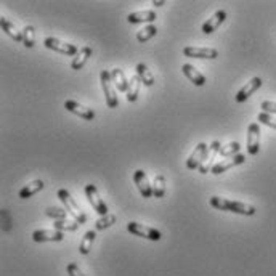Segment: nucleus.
I'll return each mask as SVG.
<instances>
[{
  "instance_id": "1a4fd4ad",
  "label": "nucleus",
  "mask_w": 276,
  "mask_h": 276,
  "mask_svg": "<svg viewBox=\"0 0 276 276\" xmlns=\"http://www.w3.org/2000/svg\"><path fill=\"white\" fill-rule=\"evenodd\" d=\"M220 148H222V145H220V141H219V140H214V141L210 143L209 148H207V153H206V158H204L201 167L198 169L201 174L212 172V167L215 165V164H214V159L217 158V154L220 153Z\"/></svg>"
},
{
  "instance_id": "6ab92c4d",
  "label": "nucleus",
  "mask_w": 276,
  "mask_h": 276,
  "mask_svg": "<svg viewBox=\"0 0 276 276\" xmlns=\"http://www.w3.org/2000/svg\"><path fill=\"white\" fill-rule=\"evenodd\" d=\"M92 53H93V52H92L90 47H82V49L79 50V53L73 58V61H71V68H73L74 71L82 69L83 66L87 65V61L90 59Z\"/></svg>"
},
{
  "instance_id": "a211bd4d",
  "label": "nucleus",
  "mask_w": 276,
  "mask_h": 276,
  "mask_svg": "<svg viewBox=\"0 0 276 276\" xmlns=\"http://www.w3.org/2000/svg\"><path fill=\"white\" fill-rule=\"evenodd\" d=\"M182 73L188 77V80H189L191 83H195L196 87H202L204 83H206V76L201 74L195 66L183 65V66H182Z\"/></svg>"
},
{
  "instance_id": "0eeeda50",
  "label": "nucleus",
  "mask_w": 276,
  "mask_h": 276,
  "mask_svg": "<svg viewBox=\"0 0 276 276\" xmlns=\"http://www.w3.org/2000/svg\"><path fill=\"white\" fill-rule=\"evenodd\" d=\"M86 196H87L89 202L92 204V207L97 210V214H100L101 217H103V215H108V206H106L104 199L100 196L97 186L92 185V183L86 185Z\"/></svg>"
},
{
  "instance_id": "c9c22d12",
  "label": "nucleus",
  "mask_w": 276,
  "mask_h": 276,
  "mask_svg": "<svg viewBox=\"0 0 276 276\" xmlns=\"http://www.w3.org/2000/svg\"><path fill=\"white\" fill-rule=\"evenodd\" d=\"M164 4H165L164 0H159V2H156V0H154V2H153V5H154V7H162Z\"/></svg>"
},
{
  "instance_id": "473e14b6",
  "label": "nucleus",
  "mask_w": 276,
  "mask_h": 276,
  "mask_svg": "<svg viewBox=\"0 0 276 276\" xmlns=\"http://www.w3.org/2000/svg\"><path fill=\"white\" fill-rule=\"evenodd\" d=\"M257 121L276 130V117L271 116V114H268V113H260V114L257 116Z\"/></svg>"
},
{
  "instance_id": "dca6fc26",
  "label": "nucleus",
  "mask_w": 276,
  "mask_h": 276,
  "mask_svg": "<svg viewBox=\"0 0 276 276\" xmlns=\"http://www.w3.org/2000/svg\"><path fill=\"white\" fill-rule=\"evenodd\" d=\"M225 19H226V11H225V10L215 11V13L202 25V32H204V34H212V32H215V31L220 28V25H222Z\"/></svg>"
},
{
  "instance_id": "7c9ffc66",
  "label": "nucleus",
  "mask_w": 276,
  "mask_h": 276,
  "mask_svg": "<svg viewBox=\"0 0 276 276\" xmlns=\"http://www.w3.org/2000/svg\"><path fill=\"white\" fill-rule=\"evenodd\" d=\"M116 223V215L114 214H108V215H103L100 217L97 222H95V228L97 230H106V228H110Z\"/></svg>"
},
{
  "instance_id": "c756f323",
  "label": "nucleus",
  "mask_w": 276,
  "mask_h": 276,
  "mask_svg": "<svg viewBox=\"0 0 276 276\" xmlns=\"http://www.w3.org/2000/svg\"><path fill=\"white\" fill-rule=\"evenodd\" d=\"M23 32V45L28 47V49H32L34 44H35V31L32 26H25V29L21 31Z\"/></svg>"
},
{
  "instance_id": "f03ea898",
  "label": "nucleus",
  "mask_w": 276,
  "mask_h": 276,
  "mask_svg": "<svg viewBox=\"0 0 276 276\" xmlns=\"http://www.w3.org/2000/svg\"><path fill=\"white\" fill-rule=\"evenodd\" d=\"M58 198L61 199V202L65 204V207H66L68 214L73 215L74 220H76L79 225H82V223H86V222H87V215L80 210L79 204L76 202V199H74L73 196H71V193H69L68 189H65V188L58 189Z\"/></svg>"
},
{
  "instance_id": "393cba45",
  "label": "nucleus",
  "mask_w": 276,
  "mask_h": 276,
  "mask_svg": "<svg viewBox=\"0 0 276 276\" xmlns=\"http://www.w3.org/2000/svg\"><path fill=\"white\" fill-rule=\"evenodd\" d=\"M95 238H97V233L92 231V230H89L86 235H83L82 241H80V246H79V252H80L82 256H87L89 252L92 250V246H93Z\"/></svg>"
},
{
  "instance_id": "2eb2a0df",
  "label": "nucleus",
  "mask_w": 276,
  "mask_h": 276,
  "mask_svg": "<svg viewBox=\"0 0 276 276\" xmlns=\"http://www.w3.org/2000/svg\"><path fill=\"white\" fill-rule=\"evenodd\" d=\"M262 79L260 77H252L249 82H246V86L241 89V90H239L238 93H236V103H244L249 97H250V95H254L260 87H262Z\"/></svg>"
},
{
  "instance_id": "f257e3e1",
  "label": "nucleus",
  "mask_w": 276,
  "mask_h": 276,
  "mask_svg": "<svg viewBox=\"0 0 276 276\" xmlns=\"http://www.w3.org/2000/svg\"><path fill=\"white\" fill-rule=\"evenodd\" d=\"M210 206L215 207L217 210H223V212H233V214H239V215H250L256 214V207L250 206V204L241 202V201H231L226 198H220V196H212L210 198Z\"/></svg>"
},
{
  "instance_id": "f8f14e48",
  "label": "nucleus",
  "mask_w": 276,
  "mask_h": 276,
  "mask_svg": "<svg viewBox=\"0 0 276 276\" xmlns=\"http://www.w3.org/2000/svg\"><path fill=\"white\" fill-rule=\"evenodd\" d=\"M134 182H135L140 195L143 198H146V199L153 198V185H150V180H148V175L145 171H141V169L135 171L134 172Z\"/></svg>"
},
{
  "instance_id": "412c9836",
  "label": "nucleus",
  "mask_w": 276,
  "mask_h": 276,
  "mask_svg": "<svg viewBox=\"0 0 276 276\" xmlns=\"http://www.w3.org/2000/svg\"><path fill=\"white\" fill-rule=\"evenodd\" d=\"M44 186H45V183L42 182V180H34V182L28 183L26 186H23V188L19 189V198H21V199H29V198H32L34 195H37L39 191H42Z\"/></svg>"
},
{
  "instance_id": "4468645a",
  "label": "nucleus",
  "mask_w": 276,
  "mask_h": 276,
  "mask_svg": "<svg viewBox=\"0 0 276 276\" xmlns=\"http://www.w3.org/2000/svg\"><path fill=\"white\" fill-rule=\"evenodd\" d=\"M207 148H209V145H206V143H199V145L195 148V151L189 154V158L186 159V167H188L189 171L199 169L202 161H204V158H206Z\"/></svg>"
},
{
  "instance_id": "cd10ccee",
  "label": "nucleus",
  "mask_w": 276,
  "mask_h": 276,
  "mask_svg": "<svg viewBox=\"0 0 276 276\" xmlns=\"http://www.w3.org/2000/svg\"><path fill=\"white\" fill-rule=\"evenodd\" d=\"M53 228L58 231H76L77 228H79V223L76 220H69V219H65V220H56L53 223Z\"/></svg>"
},
{
  "instance_id": "72a5a7b5",
  "label": "nucleus",
  "mask_w": 276,
  "mask_h": 276,
  "mask_svg": "<svg viewBox=\"0 0 276 276\" xmlns=\"http://www.w3.org/2000/svg\"><path fill=\"white\" fill-rule=\"evenodd\" d=\"M260 108L263 113H268V114H276V101H262Z\"/></svg>"
},
{
  "instance_id": "aec40b11",
  "label": "nucleus",
  "mask_w": 276,
  "mask_h": 276,
  "mask_svg": "<svg viewBox=\"0 0 276 276\" xmlns=\"http://www.w3.org/2000/svg\"><path fill=\"white\" fill-rule=\"evenodd\" d=\"M0 26H2V31L8 35V37H11L15 42H23V32L18 31L16 26L8 18H5V16L0 18Z\"/></svg>"
},
{
  "instance_id": "bb28decb",
  "label": "nucleus",
  "mask_w": 276,
  "mask_h": 276,
  "mask_svg": "<svg viewBox=\"0 0 276 276\" xmlns=\"http://www.w3.org/2000/svg\"><path fill=\"white\" fill-rule=\"evenodd\" d=\"M156 34H158V28H156V25H148V26H145V28L137 32V40L141 42V44L148 42V40H151L154 37Z\"/></svg>"
},
{
  "instance_id": "6e6552de",
  "label": "nucleus",
  "mask_w": 276,
  "mask_h": 276,
  "mask_svg": "<svg viewBox=\"0 0 276 276\" xmlns=\"http://www.w3.org/2000/svg\"><path fill=\"white\" fill-rule=\"evenodd\" d=\"M260 151V127L257 122H252L247 127V153L256 156Z\"/></svg>"
},
{
  "instance_id": "2f4dec72",
  "label": "nucleus",
  "mask_w": 276,
  "mask_h": 276,
  "mask_svg": "<svg viewBox=\"0 0 276 276\" xmlns=\"http://www.w3.org/2000/svg\"><path fill=\"white\" fill-rule=\"evenodd\" d=\"M45 215L50 219H55L56 220H65L68 219V210L66 209H59V207H49L45 210Z\"/></svg>"
},
{
  "instance_id": "c85d7f7f",
  "label": "nucleus",
  "mask_w": 276,
  "mask_h": 276,
  "mask_svg": "<svg viewBox=\"0 0 276 276\" xmlns=\"http://www.w3.org/2000/svg\"><path fill=\"white\" fill-rule=\"evenodd\" d=\"M239 150H241V145H239L238 141H230L228 145H225V146H222L220 148V156L222 158H233V156H236V154H239Z\"/></svg>"
},
{
  "instance_id": "9d476101",
  "label": "nucleus",
  "mask_w": 276,
  "mask_h": 276,
  "mask_svg": "<svg viewBox=\"0 0 276 276\" xmlns=\"http://www.w3.org/2000/svg\"><path fill=\"white\" fill-rule=\"evenodd\" d=\"M246 162V156L244 154H236L233 158H228V159H222L220 162H217L214 167H212V174L214 175H220L226 171L233 169L236 165H241Z\"/></svg>"
},
{
  "instance_id": "20e7f679",
  "label": "nucleus",
  "mask_w": 276,
  "mask_h": 276,
  "mask_svg": "<svg viewBox=\"0 0 276 276\" xmlns=\"http://www.w3.org/2000/svg\"><path fill=\"white\" fill-rule=\"evenodd\" d=\"M127 231L130 235H134V236L150 239V241H159V239L162 238L161 231H158L156 228L146 226L143 223H137V222H129L127 223Z\"/></svg>"
},
{
  "instance_id": "f3484780",
  "label": "nucleus",
  "mask_w": 276,
  "mask_h": 276,
  "mask_svg": "<svg viewBox=\"0 0 276 276\" xmlns=\"http://www.w3.org/2000/svg\"><path fill=\"white\" fill-rule=\"evenodd\" d=\"M156 11L153 10H141V11H134L127 16V21L130 25H138V23H153L156 21Z\"/></svg>"
},
{
  "instance_id": "39448f33",
  "label": "nucleus",
  "mask_w": 276,
  "mask_h": 276,
  "mask_svg": "<svg viewBox=\"0 0 276 276\" xmlns=\"http://www.w3.org/2000/svg\"><path fill=\"white\" fill-rule=\"evenodd\" d=\"M44 45L47 47L49 50H53V52H58L61 55H66V56H76L79 53V49L74 45V44H68V42H63L56 37H47L44 40Z\"/></svg>"
},
{
  "instance_id": "9b49d317",
  "label": "nucleus",
  "mask_w": 276,
  "mask_h": 276,
  "mask_svg": "<svg viewBox=\"0 0 276 276\" xmlns=\"http://www.w3.org/2000/svg\"><path fill=\"white\" fill-rule=\"evenodd\" d=\"M65 108L69 113H73V114H76V116H79L82 119H86V121H93V119H95V111L92 110V108L83 106L76 100H66Z\"/></svg>"
},
{
  "instance_id": "423d86ee",
  "label": "nucleus",
  "mask_w": 276,
  "mask_h": 276,
  "mask_svg": "<svg viewBox=\"0 0 276 276\" xmlns=\"http://www.w3.org/2000/svg\"><path fill=\"white\" fill-rule=\"evenodd\" d=\"M183 55L188 58H198V59H217L219 50L212 49V47H193L188 45L183 49Z\"/></svg>"
},
{
  "instance_id": "a878e982",
  "label": "nucleus",
  "mask_w": 276,
  "mask_h": 276,
  "mask_svg": "<svg viewBox=\"0 0 276 276\" xmlns=\"http://www.w3.org/2000/svg\"><path fill=\"white\" fill-rule=\"evenodd\" d=\"M165 195V177L164 175H154L153 180V196L162 198Z\"/></svg>"
},
{
  "instance_id": "f704fd0d",
  "label": "nucleus",
  "mask_w": 276,
  "mask_h": 276,
  "mask_svg": "<svg viewBox=\"0 0 276 276\" xmlns=\"http://www.w3.org/2000/svg\"><path fill=\"white\" fill-rule=\"evenodd\" d=\"M66 270H68V274H69V276H86V274L82 273V270L79 268L77 263H68Z\"/></svg>"
},
{
  "instance_id": "ddd939ff",
  "label": "nucleus",
  "mask_w": 276,
  "mask_h": 276,
  "mask_svg": "<svg viewBox=\"0 0 276 276\" xmlns=\"http://www.w3.org/2000/svg\"><path fill=\"white\" fill-rule=\"evenodd\" d=\"M32 239L35 243H59L65 239V233L58 230H35Z\"/></svg>"
},
{
  "instance_id": "5701e85b",
  "label": "nucleus",
  "mask_w": 276,
  "mask_h": 276,
  "mask_svg": "<svg viewBox=\"0 0 276 276\" xmlns=\"http://www.w3.org/2000/svg\"><path fill=\"white\" fill-rule=\"evenodd\" d=\"M140 87H141V80L140 77L135 74L132 76L130 80H129V90H127V101L129 103H135L138 95H140Z\"/></svg>"
},
{
  "instance_id": "b1692460",
  "label": "nucleus",
  "mask_w": 276,
  "mask_h": 276,
  "mask_svg": "<svg viewBox=\"0 0 276 276\" xmlns=\"http://www.w3.org/2000/svg\"><path fill=\"white\" fill-rule=\"evenodd\" d=\"M137 76L140 77L143 86H146V87L154 86V76H153V73L148 69V66L145 63H138L137 65Z\"/></svg>"
},
{
  "instance_id": "7ed1b4c3",
  "label": "nucleus",
  "mask_w": 276,
  "mask_h": 276,
  "mask_svg": "<svg viewBox=\"0 0 276 276\" xmlns=\"http://www.w3.org/2000/svg\"><path fill=\"white\" fill-rule=\"evenodd\" d=\"M100 80H101V89H103L104 98H106V104H108V108L114 110V108L119 106V100H117V92L113 87V79H111L110 71L103 69L100 73Z\"/></svg>"
},
{
  "instance_id": "4be33fe9",
  "label": "nucleus",
  "mask_w": 276,
  "mask_h": 276,
  "mask_svg": "<svg viewBox=\"0 0 276 276\" xmlns=\"http://www.w3.org/2000/svg\"><path fill=\"white\" fill-rule=\"evenodd\" d=\"M111 79H113V83L117 87L119 92H125L129 90V79L125 77V73L122 69H119V68H114L111 71Z\"/></svg>"
}]
</instances>
